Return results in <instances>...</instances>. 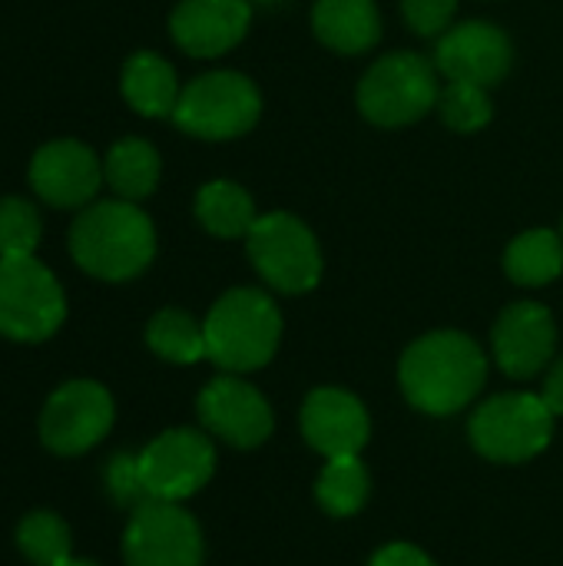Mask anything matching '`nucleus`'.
Instances as JSON below:
<instances>
[{"label":"nucleus","mask_w":563,"mask_h":566,"mask_svg":"<svg viewBox=\"0 0 563 566\" xmlns=\"http://www.w3.org/2000/svg\"><path fill=\"white\" fill-rule=\"evenodd\" d=\"M103 179L110 182L116 199L139 202V199L153 196V189L159 182V153H156V146L146 143V139H136V136L119 139L103 159Z\"/></svg>","instance_id":"aec40b11"},{"label":"nucleus","mask_w":563,"mask_h":566,"mask_svg":"<svg viewBox=\"0 0 563 566\" xmlns=\"http://www.w3.org/2000/svg\"><path fill=\"white\" fill-rule=\"evenodd\" d=\"M372 566H435V560H428L418 547L411 544H388L385 551L375 554Z\"/></svg>","instance_id":"c756f323"},{"label":"nucleus","mask_w":563,"mask_h":566,"mask_svg":"<svg viewBox=\"0 0 563 566\" xmlns=\"http://www.w3.org/2000/svg\"><path fill=\"white\" fill-rule=\"evenodd\" d=\"M113 428V398L96 381H66L56 388L40 418V438L53 454L73 458L90 451Z\"/></svg>","instance_id":"9d476101"},{"label":"nucleus","mask_w":563,"mask_h":566,"mask_svg":"<svg viewBox=\"0 0 563 566\" xmlns=\"http://www.w3.org/2000/svg\"><path fill=\"white\" fill-rule=\"evenodd\" d=\"M106 484H110V494L116 497V504H123V507L139 511L143 504H149V494H146L143 478H139V461L129 454H119L110 461Z\"/></svg>","instance_id":"cd10ccee"},{"label":"nucleus","mask_w":563,"mask_h":566,"mask_svg":"<svg viewBox=\"0 0 563 566\" xmlns=\"http://www.w3.org/2000/svg\"><path fill=\"white\" fill-rule=\"evenodd\" d=\"M302 434L325 458L358 454L368 441V415L355 395L319 388L302 408Z\"/></svg>","instance_id":"f3484780"},{"label":"nucleus","mask_w":563,"mask_h":566,"mask_svg":"<svg viewBox=\"0 0 563 566\" xmlns=\"http://www.w3.org/2000/svg\"><path fill=\"white\" fill-rule=\"evenodd\" d=\"M70 255L93 279L126 282L153 262L156 229L136 202H90L70 226Z\"/></svg>","instance_id":"f257e3e1"},{"label":"nucleus","mask_w":563,"mask_h":566,"mask_svg":"<svg viewBox=\"0 0 563 566\" xmlns=\"http://www.w3.org/2000/svg\"><path fill=\"white\" fill-rule=\"evenodd\" d=\"M315 497L332 517L358 514L368 501V471L358 461V454L329 458V464L315 484Z\"/></svg>","instance_id":"b1692460"},{"label":"nucleus","mask_w":563,"mask_h":566,"mask_svg":"<svg viewBox=\"0 0 563 566\" xmlns=\"http://www.w3.org/2000/svg\"><path fill=\"white\" fill-rule=\"evenodd\" d=\"M541 398H544V405L554 411V418H557V415H563V361H557V365H554V371L548 375Z\"/></svg>","instance_id":"7c9ffc66"},{"label":"nucleus","mask_w":563,"mask_h":566,"mask_svg":"<svg viewBox=\"0 0 563 566\" xmlns=\"http://www.w3.org/2000/svg\"><path fill=\"white\" fill-rule=\"evenodd\" d=\"M136 461L149 501H169V504L192 497L199 488L209 484L216 471V451L209 438L189 428L159 434Z\"/></svg>","instance_id":"1a4fd4ad"},{"label":"nucleus","mask_w":563,"mask_h":566,"mask_svg":"<svg viewBox=\"0 0 563 566\" xmlns=\"http://www.w3.org/2000/svg\"><path fill=\"white\" fill-rule=\"evenodd\" d=\"M17 547L33 566H63L66 560H73L70 527L50 511H37L23 517V524L17 527Z\"/></svg>","instance_id":"393cba45"},{"label":"nucleus","mask_w":563,"mask_h":566,"mask_svg":"<svg viewBox=\"0 0 563 566\" xmlns=\"http://www.w3.org/2000/svg\"><path fill=\"white\" fill-rule=\"evenodd\" d=\"M249 259L256 272L279 292L299 295L319 285L322 279V252L305 222L289 212L259 216L252 232L246 235Z\"/></svg>","instance_id":"6e6552de"},{"label":"nucleus","mask_w":563,"mask_h":566,"mask_svg":"<svg viewBox=\"0 0 563 566\" xmlns=\"http://www.w3.org/2000/svg\"><path fill=\"white\" fill-rule=\"evenodd\" d=\"M146 342L159 358L176 365H192L199 358H209L206 328L179 308H163L159 315H153L146 328Z\"/></svg>","instance_id":"5701e85b"},{"label":"nucleus","mask_w":563,"mask_h":566,"mask_svg":"<svg viewBox=\"0 0 563 566\" xmlns=\"http://www.w3.org/2000/svg\"><path fill=\"white\" fill-rule=\"evenodd\" d=\"M123 554L129 566H199L202 534L179 504L149 501L133 511L123 537Z\"/></svg>","instance_id":"9b49d317"},{"label":"nucleus","mask_w":563,"mask_h":566,"mask_svg":"<svg viewBox=\"0 0 563 566\" xmlns=\"http://www.w3.org/2000/svg\"><path fill=\"white\" fill-rule=\"evenodd\" d=\"M438 113L441 119L455 129V133H478L491 123V96L488 86L478 83H461L451 80L441 93H438Z\"/></svg>","instance_id":"bb28decb"},{"label":"nucleus","mask_w":563,"mask_h":566,"mask_svg":"<svg viewBox=\"0 0 563 566\" xmlns=\"http://www.w3.org/2000/svg\"><path fill=\"white\" fill-rule=\"evenodd\" d=\"M249 3H262V7H272V3H282V0H249Z\"/></svg>","instance_id":"473e14b6"},{"label":"nucleus","mask_w":563,"mask_h":566,"mask_svg":"<svg viewBox=\"0 0 563 566\" xmlns=\"http://www.w3.org/2000/svg\"><path fill=\"white\" fill-rule=\"evenodd\" d=\"M315 36L335 53H365L382 36L375 0H319L312 10Z\"/></svg>","instance_id":"a211bd4d"},{"label":"nucleus","mask_w":563,"mask_h":566,"mask_svg":"<svg viewBox=\"0 0 563 566\" xmlns=\"http://www.w3.org/2000/svg\"><path fill=\"white\" fill-rule=\"evenodd\" d=\"M262 96L256 83L232 70H216L183 86L173 123L199 139H236L259 123Z\"/></svg>","instance_id":"20e7f679"},{"label":"nucleus","mask_w":563,"mask_h":566,"mask_svg":"<svg viewBox=\"0 0 563 566\" xmlns=\"http://www.w3.org/2000/svg\"><path fill=\"white\" fill-rule=\"evenodd\" d=\"M199 418L216 438L236 448H256L272 434L269 401L239 378L209 381L199 395Z\"/></svg>","instance_id":"2eb2a0df"},{"label":"nucleus","mask_w":563,"mask_h":566,"mask_svg":"<svg viewBox=\"0 0 563 566\" xmlns=\"http://www.w3.org/2000/svg\"><path fill=\"white\" fill-rule=\"evenodd\" d=\"M504 269L518 285H548L563 272V242L551 229H531L508 245Z\"/></svg>","instance_id":"4be33fe9"},{"label":"nucleus","mask_w":563,"mask_h":566,"mask_svg":"<svg viewBox=\"0 0 563 566\" xmlns=\"http://www.w3.org/2000/svg\"><path fill=\"white\" fill-rule=\"evenodd\" d=\"M196 219L202 222L206 232H212L219 239H246L259 216H256L252 196L242 186H236L229 179H216L199 189Z\"/></svg>","instance_id":"412c9836"},{"label":"nucleus","mask_w":563,"mask_h":566,"mask_svg":"<svg viewBox=\"0 0 563 566\" xmlns=\"http://www.w3.org/2000/svg\"><path fill=\"white\" fill-rule=\"evenodd\" d=\"M179 80L176 70L149 50H139L126 60L123 66V96L126 103L149 119L159 116H173L176 103H179Z\"/></svg>","instance_id":"6ab92c4d"},{"label":"nucleus","mask_w":563,"mask_h":566,"mask_svg":"<svg viewBox=\"0 0 563 566\" xmlns=\"http://www.w3.org/2000/svg\"><path fill=\"white\" fill-rule=\"evenodd\" d=\"M66 318V298L56 275L27 259H0V335L13 342H43Z\"/></svg>","instance_id":"423d86ee"},{"label":"nucleus","mask_w":563,"mask_h":566,"mask_svg":"<svg viewBox=\"0 0 563 566\" xmlns=\"http://www.w3.org/2000/svg\"><path fill=\"white\" fill-rule=\"evenodd\" d=\"M249 0H179L169 17V33L189 56H222L249 30Z\"/></svg>","instance_id":"4468645a"},{"label":"nucleus","mask_w":563,"mask_h":566,"mask_svg":"<svg viewBox=\"0 0 563 566\" xmlns=\"http://www.w3.org/2000/svg\"><path fill=\"white\" fill-rule=\"evenodd\" d=\"M435 66L411 50L388 53L358 83V109L375 126H408L438 106Z\"/></svg>","instance_id":"39448f33"},{"label":"nucleus","mask_w":563,"mask_h":566,"mask_svg":"<svg viewBox=\"0 0 563 566\" xmlns=\"http://www.w3.org/2000/svg\"><path fill=\"white\" fill-rule=\"evenodd\" d=\"M63 566H96V564H90V560H66Z\"/></svg>","instance_id":"2f4dec72"},{"label":"nucleus","mask_w":563,"mask_h":566,"mask_svg":"<svg viewBox=\"0 0 563 566\" xmlns=\"http://www.w3.org/2000/svg\"><path fill=\"white\" fill-rule=\"evenodd\" d=\"M554 434V411L541 395H498L471 418V444L501 464H518L541 454Z\"/></svg>","instance_id":"0eeeda50"},{"label":"nucleus","mask_w":563,"mask_h":566,"mask_svg":"<svg viewBox=\"0 0 563 566\" xmlns=\"http://www.w3.org/2000/svg\"><path fill=\"white\" fill-rule=\"evenodd\" d=\"M435 66L448 80L494 86L511 70V40L494 23H461L441 33L435 50Z\"/></svg>","instance_id":"ddd939ff"},{"label":"nucleus","mask_w":563,"mask_h":566,"mask_svg":"<svg viewBox=\"0 0 563 566\" xmlns=\"http://www.w3.org/2000/svg\"><path fill=\"white\" fill-rule=\"evenodd\" d=\"M557 328L544 305L518 302L494 325V358L511 378L538 375L554 355Z\"/></svg>","instance_id":"dca6fc26"},{"label":"nucleus","mask_w":563,"mask_h":566,"mask_svg":"<svg viewBox=\"0 0 563 566\" xmlns=\"http://www.w3.org/2000/svg\"><path fill=\"white\" fill-rule=\"evenodd\" d=\"M405 20L421 36H441L448 33V23L458 10V0H402Z\"/></svg>","instance_id":"c85d7f7f"},{"label":"nucleus","mask_w":563,"mask_h":566,"mask_svg":"<svg viewBox=\"0 0 563 566\" xmlns=\"http://www.w3.org/2000/svg\"><path fill=\"white\" fill-rule=\"evenodd\" d=\"M43 219L33 202L20 196L0 199V259H27L37 252Z\"/></svg>","instance_id":"a878e982"},{"label":"nucleus","mask_w":563,"mask_h":566,"mask_svg":"<svg viewBox=\"0 0 563 566\" xmlns=\"http://www.w3.org/2000/svg\"><path fill=\"white\" fill-rule=\"evenodd\" d=\"M206 352L226 371H256L269 365L282 338V315L275 302L259 289H232L226 292L209 318Z\"/></svg>","instance_id":"7ed1b4c3"},{"label":"nucleus","mask_w":563,"mask_h":566,"mask_svg":"<svg viewBox=\"0 0 563 566\" xmlns=\"http://www.w3.org/2000/svg\"><path fill=\"white\" fill-rule=\"evenodd\" d=\"M484 378L488 358L481 345L461 332L425 335L402 358V388L408 401L438 418L471 405Z\"/></svg>","instance_id":"f03ea898"},{"label":"nucleus","mask_w":563,"mask_h":566,"mask_svg":"<svg viewBox=\"0 0 563 566\" xmlns=\"http://www.w3.org/2000/svg\"><path fill=\"white\" fill-rule=\"evenodd\" d=\"M30 186L53 209H86L103 186V163L80 139H53L33 153Z\"/></svg>","instance_id":"f8f14e48"}]
</instances>
